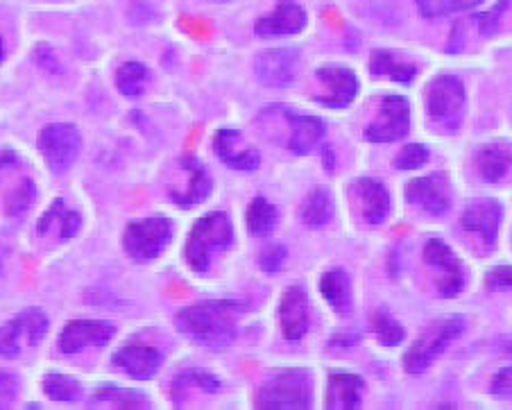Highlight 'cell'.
Listing matches in <instances>:
<instances>
[{"label": "cell", "mask_w": 512, "mask_h": 410, "mask_svg": "<svg viewBox=\"0 0 512 410\" xmlns=\"http://www.w3.org/2000/svg\"><path fill=\"white\" fill-rule=\"evenodd\" d=\"M245 311V302L209 300L186 306L177 313V327L195 343L209 349H225L236 338V318Z\"/></svg>", "instance_id": "1"}, {"label": "cell", "mask_w": 512, "mask_h": 410, "mask_svg": "<svg viewBox=\"0 0 512 410\" xmlns=\"http://www.w3.org/2000/svg\"><path fill=\"white\" fill-rule=\"evenodd\" d=\"M234 243V227L225 213L213 211L195 222L186 243V261L195 272H204L211 266V256L227 250Z\"/></svg>", "instance_id": "2"}, {"label": "cell", "mask_w": 512, "mask_h": 410, "mask_svg": "<svg viewBox=\"0 0 512 410\" xmlns=\"http://www.w3.org/2000/svg\"><path fill=\"white\" fill-rule=\"evenodd\" d=\"M259 408L300 410L311 406V377L304 370L277 372L263 383L256 397Z\"/></svg>", "instance_id": "3"}, {"label": "cell", "mask_w": 512, "mask_h": 410, "mask_svg": "<svg viewBox=\"0 0 512 410\" xmlns=\"http://www.w3.org/2000/svg\"><path fill=\"white\" fill-rule=\"evenodd\" d=\"M426 105H429V114L442 130L456 132L465 116V89L463 82L454 75H442V78L433 80L426 91Z\"/></svg>", "instance_id": "4"}, {"label": "cell", "mask_w": 512, "mask_h": 410, "mask_svg": "<svg viewBox=\"0 0 512 410\" xmlns=\"http://www.w3.org/2000/svg\"><path fill=\"white\" fill-rule=\"evenodd\" d=\"M173 238V225L168 218H148V220H136L132 225H127L123 243L127 254L136 261H152L164 252V247Z\"/></svg>", "instance_id": "5"}, {"label": "cell", "mask_w": 512, "mask_h": 410, "mask_svg": "<svg viewBox=\"0 0 512 410\" xmlns=\"http://www.w3.org/2000/svg\"><path fill=\"white\" fill-rule=\"evenodd\" d=\"M463 329H465L463 318H449L445 322H440L435 329L426 331L404 356L406 372L422 374L429 370V365L442 354V349H445L451 340L458 338L460 333H463Z\"/></svg>", "instance_id": "6"}, {"label": "cell", "mask_w": 512, "mask_h": 410, "mask_svg": "<svg viewBox=\"0 0 512 410\" xmlns=\"http://www.w3.org/2000/svg\"><path fill=\"white\" fill-rule=\"evenodd\" d=\"M48 331V318L37 309L23 311L19 318L0 327V356L14 358L21 354L23 345L37 347Z\"/></svg>", "instance_id": "7"}, {"label": "cell", "mask_w": 512, "mask_h": 410, "mask_svg": "<svg viewBox=\"0 0 512 410\" xmlns=\"http://www.w3.org/2000/svg\"><path fill=\"white\" fill-rule=\"evenodd\" d=\"M39 148L44 152L48 166L57 170V173H64V170L73 166V161L80 155V132L75 130L73 125L66 123L48 125L39 136Z\"/></svg>", "instance_id": "8"}, {"label": "cell", "mask_w": 512, "mask_h": 410, "mask_svg": "<svg viewBox=\"0 0 512 410\" xmlns=\"http://www.w3.org/2000/svg\"><path fill=\"white\" fill-rule=\"evenodd\" d=\"M408 130H411V107H408V100L401 96H388L383 98L381 114L365 130V136L374 143H390L406 136Z\"/></svg>", "instance_id": "9"}, {"label": "cell", "mask_w": 512, "mask_h": 410, "mask_svg": "<svg viewBox=\"0 0 512 410\" xmlns=\"http://www.w3.org/2000/svg\"><path fill=\"white\" fill-rule=\"evenodd\" d=\"M424 261L426 266L438 272V293L442 297H456L463 290V268H460L458 256L451 252L447 243L435 238L424 247Z\"/></svg>", "instance_id": "10"}, {"label": "cell", "mask_w": 512, "mask_h": 410, "mask_svg": "<svg viewBox=\"0 0 512 410\" xmlns=\"http://www.w3.org/2000/svg\"><path fill=\"white\" fill-rule=\"evenodd\" d=\"M300 66V55L295 48H275L256 59L254 71L268 87H288L293 84Z\"/></svg>", "instance_id": "11"}, {"label": "cell", "mask_w": 512, "mask_h": 410, "mask_svg": "<svg viewBox=\"0 0 512 410\" xmlns=\"http://www.w3.org/2000/svg\"><path fill=\"white\" fill-rule=\"evenodd\" d=\"M318 80L324 89V93H318L315 100L324 107L340 109L347 107L349 102L356 98L358 93V80L356 75L343 66H324L318 71Z\"/></svg>", "instance_id": "12"}, {"label": "cell", "mask_w": 512, "mask_h": 410, "mask_svg": "<svg viewBox=\"0 0 512 410\" xmlns=\"http://www.w3.org/2000/svg\"><path fill=\"white\" fill-rule=\"evenodd\" d=\"M406 198L411 204L422 207L431 216H445L451 209L449 186L442 175L417 177L406 186Z\"/></svg>", "instance_id": "13"}, {"label": "cell", "mask_w": 512, "mask_h": 410, "mask_svg": "<svg viewBox=\"0 0 512 410\" xmlns=\"http://www.w3.org/2000/svg\"><path fill=\"white\" fill-rule=\"evenodd\" d=\"M114 327L109 322H98V320H78L66 324V329L62 331V338H59V349L64 354H75L84 347H102L107 345L109 340L114 338Z\"/></svg>", "instance_id": "14"}, {"label": "cell", "mask_w": 512, "mask_h": 410, "mask_svg": "<svg viewBox=\"0 0 512 410\" xmlns=\"http://www.w3.org/2000/svg\"><path fill=\"white\" fill-rule=\"evenodd\" d=\"M503 220V204L497 200H476L463 213L465 232L483 238V243L494 245L499 238V227Z\"/></svg>", "instance_id": "15"}, {"label": "cell", "mask_w": 512, "mask_h": 410, "mask_svg": "<svg viewBox=\"0 0 512 410\" xmlns=\"http://www.w3.org/2000/svg\"><path fill=\"white\" fill-rule=\"evenodd\" d=\"M306 25V12L293 0H281V3L268 16L256 21L254 30L259 37H286V34L302 32Z\"/></svg>", "instance_id": "16"}, {"label": "cell", "mask_w": 512, "mask_h": 410, "mask_svg": "<svg viewBox=\"0 0 512 410\" xmlns=\"http://www.w3.org/2000/svg\"><path fill=\"white\" fill-rule=\"evenodd\" d=\"M279 322H281V331H284V338L290 340V343L302 340L304 333L309 331L311 311L302 288L293 286L286 290L284 300H281V306H279Z\"/></svg>", "instance_id": "17"}, {"label": "cell", "mask_w": 512, "mask_h": 410, "mask_svg": "<svg viewBox=\"0 0 512 410\" xmlns=\"http://www.w3.org/2000/svg\"><path fill=\"white\" fill-rule=\"evenodd\" d=\"M114 365L121 367L130 377L143 381L155 377L161 365V354L148 345H127L116 352Z\"/></svg>", "instance_id": "18"}, {"label": "cell", "mask_w": 512, "mask_h": 410, "mask_svg": "<svg viewBox=\"0 0 512 410\" xmlns=\"http://www.w3.org/2000/svg\"><path fill=\"white\" fill-rule=\"evenodd\" d=\"M284 116L288 125L293 127V134L288 139V148L297 152V155H309V152L322 141L324 136V123L320 118L300 114V111L284 109Z\"/></svg>", "instance_id": "19"}, {"label": "cell", "mask_w": 512, "mask_h": 410, "mask_svg": "<svg viewBox=\"0 0 512 410\" xmlns=\"http://www.w3.org/2000/svg\"><path fill=\"white\" fill-rule=\"evenodd\" d=\"M363 379L349 372H334L329 377L327 408L331 410H354L361 406Z\"/></svg>", "instance_id": "20"}, {"label": "cell", "mask_w": 512, "mask_h": 410, "mask_svg": "<svg viewBox=\"0 0 512 410\" xmlns=\"http://www.w3.org/2000/svg\"><path fill=\"white\" fill-rule=\"evenodd\" d=\"M354 191L358 195V200L363 204V216L370 225H381L383 220L388 218L390 213V195L383 189L379 182L374 179H358L354 184Z\"/></svg>", "instance_id": "21"}, {"label": "cell", "mask_w": 512, "mask_h": 410, "mask_svg": "<svg viewBox=\"0 0 512 410\" xmlns=\"http://www.w3.org/2000/svg\"><path fill=\"white\" fill-rule=\"evenodd\" d=\"M476 164H479V173L485 182H499L512 168V145L506 141L483 145L479 157H476Z\"/></svg>", "instance_id": "22"}, {"label": "cell", "mask_w": 512, "mask_h": 410, "mask_svg": "<svg viewBox=\"0 0 512 410\" xmlns=\"http://www.w3.org/2000/svg\"><path fill=\"white\" fill-rule=\"evenodd\" d=\"M39 234L44 236H57L66 241V238H73L80 229V216L75 211L66 207L64 200H57L53 207H50L44 216L39 220Z\"/></svg>", "instance_id": "23"}, {"label": "cell", "mask_w": 512, "mask_h": 410, "mask_svg": "<svg viewBox=\"0 0 512 410\" xmlns=\"http://www.w3.org/2000/svg\"><path fill=\"white\" fill-rule=\"evenodd\" d=\"M182 166L184 173L189 175V184H186V189L182 193H170V198L177 204H182V207H191V204L202 202L211 193V179L198 159L186 157L182 161Z\"/></svg>", "instance_id": "24"}, {"label": "cell", "mask_w": 512, "mask_h": 410, "mask_svg": "<svg viewBox=\"0 0 512 410\" xmlns=\"http://www.w3.org/2000/svg\"><path fill=\"white\" fill-rule=\"evenodd\" d=\"M236 139H238V132L232 130H220L216 134V139H213V145H216V152L218 157L225 161L229 168H236V170H254L259 168V155H256L254 150H236Z\"/></svg>", "instance_id": "25"}, {"label": "cell", "mask_w": 512, "mask_h": 410, "mask_svg": "<svg viewBox=\"0 0 512 410\" xmlns=\"http://www.w3.org/2000/svg\"><path fill=\"white\" fill-rule=\"evenodd\" d=\"M320 293L331 304V309L338 313H347L352 309V288L345 272L331 270L320 279Z\"/></svg>", "instance_id": "26"}, {"label": "cell", "mask_w": 512, "mask_h": 410, "mask_svg": "<svg viewBox=\"0 0 512 410\" xmlns=\"http://www.w3.org/2000/svg\"><path fill=\"white\" fill-rule=\"evenodd\" d=\"M370 71L374 75H386V78H392L395 82L401 84H408L417 73V66L411 62H401L392 53H374L372 55V62H370Z\"/></svg>", "instance_id": "27"}, {"label": "cell", "mask_w": 512, "mask_h": 410, "mask_svg": "<svg viewBox=\"0 0 512 410\" xmlns=\"http://www.w3.org/2000/svg\"><path fill=\"white\" fill-rule=\"evenodd\" d=\"M331 213H334V202H331V195L324 189H315L302 207V220L306 227L320 229L331 220Z\"/></svg>", "instance_id": "28"}, {"label": "cell", "mask_w": 512, "mask_h": 410, "mask_svg": "<svg viewBox=\"0 0 512 410\" xmlns=\"http://www.w3.org/2000/svg\"><path fill=\"white\" fill-rule=\"evenodd\" d=\"M150 80V71L139 62H127L116 73V84L118 91L127 98H136L145 91V84Z\"/></svg>", "instance_id": "29"}, {"label": "cell", "mask_w": 512, "mask_h": 410, "mask_svg": "<svg viewBox=\"0 0 512 410\" xmlns=\"http://www.w3.org/2000/svg\"><path fill=\"white\" fill-rule=\"evenodd\" d=\"M277 222V209L272 207L268 200L256 198L252 200L250 209H247V229L256 236H266L275 229Z\"/></svg>", "instance_id": "30"}, {"label": "cell", "mask_w": 512, "mask_h": 410, "mask_svg": "<svg viewBox=\"0 0 512 410\" xmlns=\"http://www.w3.org/2000/svg\"><path fill=\"white\" fill-rule=\"evenodd\" d=\"M91 404H107L112 408H148V399L139 392H130L116 386H105L93 395Z\"/></svg>", "instance_id": "31"}, {"label": "cell", "mask_w": 512, "mask_h": 410, "mask_svg": "<svg viewBox=\"0 0 512 410\" xmlns=\"http://www.w3.org/2000/svg\"><path fill=\"white\" fill-rule=\"evenodd\" d=\"M44 390L48 399L53 401H64V404H71V401H78L80 397V386L78 381L64 377V374H48L44 379Z\"/></svg>", "instance_id": "32"}, {"label": "cell", "mask_w": 512, "mask_h": 410, "mask_svg": "<svg viewBox=\"0 0 512 410\" xmlns=\"http://www.w3.org/2000/svg\"><path fill=\"white\" fill-rule=\"evenodd\" d=\"M481 3L483 0H417L422 14L429 16V19H435V16H447L454 12L474 10V7H479Z\"/></svg>", "instance_id": "33"}, {"label": "cell", "mask_w": 512, "mask_h": 410, "mask_svg": "<svg viewBox=\"0 0 512 410\" xmlns=\"http://www.w3.org/2000/svg\"><path fill=\"white\" fill-rule=\"evenodd\" d=\"M374 329H377V340L386 347H395L404 340V327H399L388 313L374 315Z\"/></svg>", "instance_id": "34"}, {"label": "cell", "mask_w": 512, "mask_h": 410, "mask_svg": "<svg viewBox=\"0 0 512 410\" xmlns=\"http://www.w3.org/2000/svg\"><path fill=\"white\" fill-rule=\"evenodd\" d=\"M426 161H429V150H426V145L411 143L399 152V157L395 159V166L399 170H417L422 168Z\"/></svg>", "instance_id": "35"}, {"label": "cell", "mask_w": 512, "mask_h": 410, "mask_svg": "<svg viewBox=\"0 0 512 410\" xmlns=\"http://www.w3.org/2000/svg\"><path fill=\"white\" fill-rule=\"evenodd\" d=\"M34 195H37L34 193V184L30 182V179H25V182L16 186L10 195V200H7V213H10V216H19V213H23L30 207Z\"/></svg>", "instance_id": "36"}, {"label": "cell", "mask_w": 512, "mask_h": 410, "mask_svg": "<svg viewBox=\"0 0 512 410\" xmlns=\"http://www.w3.org/2000/svg\"><path fill=\"white\" fill-rule=\"evenodd\" d=\"M286 261V247L279 243L266 245L261 252V268L266 272H277Z\"/></svg>", "instance_id": "37"}, {"label": "cell", "mask_w": 512, "mask_h": 410, "mask_svg": "<svg viewBox=\"0 0 512 410\" xmlns=\"http://www.w3.org/2000/svg\"><path fill=\"white\" fill-rule=\"evenodd\" d=\"M179 377L191 381L195 388H200L202 392H209V395H213V392L220 390V381L213 377V374L209 372H202V370H189L184 374H179Z\"/></svg>", "instance_id": "38"}, {"label": "cell", "mask_w": 512, "mask_h": 410, "mask_svg": "<svg viewBox=\"0 0 512 410\" xmlns=\"http://www.w3.org/2000/svg\"><path fill=\"white\" fill-rule=\"evenodd\" d=\"M490 390L497 397H512V367H503V370L494 374Z\"/></svg>", "instance_id": "39"}, {"label": "cell", "mask_w": 512, "mask_h": 410, "mask_svg": "<svg viewBox=\"0 0 512 410\" xmlns=\"http://www.w3.org/2000/svg\"><path fill=\"white\" fill-rule=\"evenodd\" d=\"M490 290H512V266H499L488 275Z\"/></svg>", "instance_id": "40"}, {"label": "cell", "mask_w": 512, "mask_h": 410, "mask_svg": "<svg viewBox=\"0 0 512 410\" xmlns=\"http://www.w3.org/2000/svg\"><path fill=\"white\" fill-rule=\"evenodd\" d=\"M506 5H508V0H499V5L494 7V10H492L490 14L481 16V32H483V34H490V32H494V28H497L499 16L503 14V10H506Z\"/></svg>", "instance_id": "41"}, {"label": "cell", "mask_w": 512, "mask_h": 410, "mask_svg": "<svg viewBox=\"0 0 512 410\" xmlns=\"http://www.w3.org/2000/svg\"><path fill=\"white\" fill-rule=\"evenodd\" d=\"M16 392V379L12 374L0 372V399H12Z\"/></svg>", "instance_id": "42"}, {"label": "cell", "mask_w": 512, "mask_h": 410, "mask_svg": "<svg viewBox=\"0 0 512 410\" xmlns=\"http://www.w3.org/2000/svg\"><path fill=\"white\" fill-rule=\"evenodd\" d=\"M16 161V157L12 155L10 150H5V152H0V168H5L7 164H14Z\"/></svg>", "instance_id": "43"}, {"label": "cell", "mask_w": 512, "mask_h": 410, "mask_svg": "<svg viewBox=\"0 0 512 410\" xmlns=\"http://www.w3.org/2000/svg\"><path fill=\"white\" fill-rule=\"evenodd\" d=\"M503 349H506V354H512V340H510V343L503 345Z\"/></svg>", "instance_id": "44"}, {"label": "cell", "mask_w": 512, "mask_h": 410, "mask_svg": "<svg viewBox=\"0 0 512 410\" xmlns=\"http://www.w3.org/2000/svg\"><path fill=\"white\" fill-rule=\"evenodd\" d=\"M0 62H3V41H0Z\"/></svg>", "instance_id": "45"}]
</instances>
